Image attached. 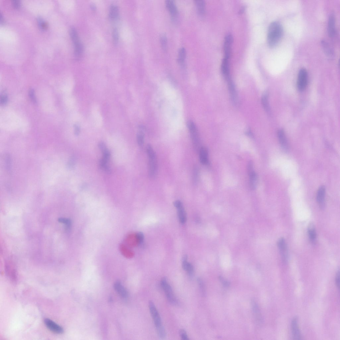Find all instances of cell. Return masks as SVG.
<instances>
[{"instance_id": "cell-1", "label": "cell", "mask_w": 340, "mask_h": 340, "mask_svg": "<svg viewBox=\"0 0 340 340\" xmlns=\"http://www.w3.org/2000/svg\"><path fill=\"white\" fill-rule=\"evenodd\" d=\"M283 29L282 26L278 21H273L269 27L267 41L270 48H273L277 45L282 37Z\"/></svg>"}, {"instance_id": "cell-15", "label": "cell", "mask_w": 340, "mask_h": 340, "mask_svg": "<svg viewBox=\"0 0 340 340\" xmlns=\"http://www.w3.org/2000/svg\"><path fill=\"white\" fill-rule=\"evenodd\" d=\"M278 139L280 144L283 149L286 151L288 150V145L284 131L282 129L279 130L278 132Z\"/></svg>"}, {"instance_id": "cell-10", "label": "cell", "mask_w": 340, "mask_h": 340, "mask_svg": "<svg viewBox=\"0 0 340 340\" xmlns=\"http://www.w3.org/2000/svg\"><path fill=\"white\" fill-rule=\"evenodd\" d=\"M233 41V38L231 34H228L225 38L224 48V58L229 59L231 54L232 46Z\"/></svg>"}, {"instance_id": "cell-12", "label": "cell", "mask_w": 340, "mask_h": 340, "mask_svg": "<svg viewBox=\"0 0 340 340\" xmlns=\"http://www.w3.org/2000/svg\"><path fill=\"white\" fill-rule=\"evenodd\" d=\"M229 59L224 58L222 61L221 69L223 76L227 81L231 79L230 76Z\"/></svg>"}, {"instance_id": "cell-26", "label": "cell", "mask_w": 340, "mask_h": 340, "mask_svg": "<svg viewBox=\"0 0 340 340\" xmlns=\"http://www.w3.org/2000/svg\"><path fill=\"white\" fill-rule=\"evenodd\" d=\"M178 61L182 67H184V61L186 56V51L184 48H182L179 51Z\"/></svg>"}, {"instance_id": "cell-29", "label": "cell", "mask_w": 340, "mask_h": 340, "mask_svg": "<svg viewBox=\"0 0 340 340\" xmlns=\"http://www.w3.org/2000/svg\"><path fill=\"white\" fill-rule=\"evenodd\" d=\"M252 306L253 312L257 318L260 321L261 319L259 308L257 303L256 301L252 300Z\"/></svg>"}, {"instance_id": "cell-36", "label": "cell", "mask_w": 340, "mask_h": 340, "mask_svg": "<svg viewBox=\"0 0 340 340\" xmlns=\"http://www.w3.org/2000/svg\"><path fill=\"white\" fill-rule=\"evenodd\" d=\"M179 334L182 340H188L189 338L188 336L187 332L183 329H180L179 331Z\"/></svg>"}, {"instance_id": "cell-46", "label": "cell", "mask_w": 340, "mask_h": 340, "mask_svg": "<svg viewBox=\"0 0 340 340\" xmlns=\"http://www.w3.org/2000/svg\"><path fill=\"white\" fill-rule=\"evenodd\" d=\"M174 205L177 209L183 207V205L182 202L179 200L175 201L174 203Z\"/></svg>"}, {"instance_id": "cell-42", "label": "cell", "mask_w": 340, "mask_h": 340, "mask_svg": "<svg viewBox=\"0 0 340 340\" xmlns=\"http://www.w3.org/2000/svg\"><path fill=\"white\" fill-rule=\"evenodd\" d=\"M136 238H137V241L139 242L140 243H142L144 238V236H143V234L141 232L138 233L136 235Z\"/></svg>"}, {"instance_id": "cell-45", "label": "cell", "mask_w": 340, "mask_h": 340, "mask_svg": "<svg viewBox=\"0 0 340 340\" xmlns=\"http://www.w3.org/2000/svg\"><path fill=\"white\" fill-rule=\"evenodd\" d=\"M336 283L337 288L339 289L340 286V271L339 270L337 273L336 278Z\"/></svg>"}, {"instance_id": "cell-31", "label": "cell", "mask_w": 340, "mask_h": 340, "mask_svg": "<svg viewBox=\"0 0 340 340\" xmlns=\"http://www.w3.org/2000/svg\"><path fill=\"white\" fill-rule=\"evenodd\" d=\"M160 41L162 48L164 51H166L167 48V38L165 34H162L160 37Z\"/></svg>"}, {"instance_id": "cell-21", "label": "cell", "mask_w": 340, "mask_h": 340, "mask_svg": "<svg viewBox=\"0 0 340 340\" xmlns=\"http://www.w3.org/2000/svg\"><path fill=\"white\" fill-rule=\"evenodd\" d=\"M110 18L112 20L118 19L119 16V10L118 7L115 5H111L109 10Z\"/></svg>"}, {"instance_id": "cell-28", "label": "cell", "mask_w": 340, "mask_h": 340, "mask_svg": "<svg viewBox=\"0 0 340 340\" xmlns=\"http://www.w3.org/2000/svg\"><path fill=\"white\" fill-rule=\"evenodd\" d=\"M262 103L263 107L268 113L270 112V108L268 102V95L267 92L265 93L262 97Z\"/></svg>"}, {"instance_id": "cell-43", "label": "cell", "mask_w": 340, "mask_h": 340, "mask_svg": "<svg viewBox=\"0 0 340 340\" xmlns=\"http://www.w3.org/2000/svg\"><path fill=\"white\" fill-rule=\"evenodd\" d=\"M219 279L221 281V282L222 283V285H224L226 288L229 287L230 285V283L227 280L225 279L221 276H220Z\"/></svg>"}, {"instance_id": "cell-30", "label": "cell", "mask_w": 340, "mask_h": 340, "mask_svg": "<svg viewBox=\"0 0 340 340\" xmlns=\"http://www.w3.org/2000/svg\"><path fill=\"white\" fill-rule=\"evenodd\" d=\"M137 140L138 145L140 147L142 146L144 143V134L142 131L141 130L138 133Z\"/></svg>"}, {"instance_id": "cell-34", "label": "cell", "mask_w": 340, "mask_h": 340, "mask_svg": "<svg viewBox=\"0 0 340 340\" xmlns=\"http://www.w3.org/2000/svg\"><path fill=\"white\" fill-rule=\"evenodd\" d=\"M112 35L114 43L116 45L118 43L119 40V34L118 29L116 28L114 29Z\"/></svg>"}, {"instance_id": "cell-11", "label": "cell", "mask_w": 340, "mask_h": 340, "mask_svg": "<svg viewBox=\"0 0 340 340\" xmlns=\"http://www.w3.org/2000/svg\"><path fill=\"white\" fill-rule=\"evenodd\" d=\"M291 332L292 336L294 339L300 340L302 337L300 332L298 319L297 317H295L292 320L291 323Z\"/></svg>"}, {"instance_id": "cell-5", "label": "cell", "mask_w": 340, "mask_h": 340, "mask_svg": "<svg viewBox=\"0 0 340 340\" xmlns=\"http://www.w3.org/2000/svg\"><path fill=\"white\" fill-rule=\"evenodd\" d=\"M188 126L194 146L196 149H197L199 148L200 142L199 135L197 128L194 122L191 120L188 121Z\"/></svg>"}, {"instance_id": "cell-4", "label": "cell", "mask_w": 340, "mask_h": 340, "mask_svg": "<svg viewBox=\"0 0 340 340\" xmlns=\"http://www.w3.org/2000/svg\"><path fill=\"white\" fill-rule=\"evenodd\" d=\"M161 285L169 302L174 306L178 305L179 301L173 293L172 287L166 278H163L162 279Z\"/></svg>"}, {"instance_id": "cell-7", "label": "cell", "mask_w": 340, "mask_h": 340, "mask_svg": "<svg viewBox=\"0 0 340 340\" xmlns=\"http://www.w3.org/2000/svg\"><path fill=\"white\" fill-rule=\"evenodd\" d=\"M5 269L7 274L11 281L16 283L17 280V274L14 265L11 261L8 260L5 264Z\"/></svg>"}, {"instance_id": "cell-13", "label": "cell", "mask_w": 340, "mask_h": 340, "mask_svg": "<svg viewBox=\"0 0 340 340\" xmlns=\"http://www.w3.org/2000/svg\"><path fill=\"white\" fill-rule=\"evenodd\" d=\"M326 193V188L323 186L319 188L317 195V200L318 203L321 208H323L325 204Z\"/></svg>"}, {"instance_id": "cell-20", "label": "cell", "mask_w": 340, "mask_h": 340, "mask_svg": "<svg viewBox=\"0 0 340 340\" xmlns=\"http://www.w3.org/2000/svg\"><path fill=\"white\" fill-rule=\"evenodd\" d=\"M199 158L201 162L203 164H207L208 163V152L207 149L202 147L200 150Z\"/></svg>"}, {"instance_id": "cell-25", "label": "cell", "mask_w": 340, "mask_h": 340, "mask_svg": "<svg viewBox=\"0 0 340 340\" xmlns=\"http://www.w3.org/2000/svg\"><path fill=\"white\" fill-rule=\"evenodd\" d=\"M195 3L199 14L203 16L205 12V3L203 0H196Z\"/></svg>"}, {"instance_id": "cell-37", "label": "cell", "mask_w": 340, "mask_h": 340, "mask_svg": "<svg viewBox=\"0 0 340 340\" xmlns=\"http://www.w3.org/2000/svg\"><path fill=\"white\" fill-rule=\"evenodd\" d=\"M58 221H59V222H62L63 223V224H65L68 229H69L71 227V222L70 220L69 219L61 218H60L59 220H58Z\"/></svg>"}, {"instance_id": "cell-22", "label": "cell", "mask_w": 340, "mask_h": 340, "mask_svg": "<svg viewBox=\"0 0 340 340\" xmlns=\"http://www.w3.org/2000/svg\"><path fill=\"white\" fill-rule=\"evenodd\" d=\"M228 89L230 93L232 100L234 103H236L237 98V94L234 84L232 82L231 79L228 80Z\"/></svg>"}, {"instance_id": "cell-16", "label": "cell", "mask_w": 340, "mask_h": 340, "mask_svg": "<svg viewBox=\"0 0 340 340\" xmlns=\"http://www.w3.org/2000/svg\"><path fill=\"white\" fill-rule=\"evenodd\" d=\"M166 5L173 18H176L178 15V11L174 2L172 0H168L166 2Z\"/></svg>"}, {"instance_id": "cell-6", "label": "cell", "mask_w": 340, "mask_h": 340, "mask_svg": "<svg viewBox=\"0 0 340 340\" xmlns=\"http://www.w3.org/2000/svg\"><path fill=\"white\" fill-rule=\"evenodd\" d=\"M308 75L307 70L304 68H301L299 71L297 83L298 88L300 91H303L308 83Z\"/></svg>"}, {"instance_id": "cell-41", "label": "cell", "mask_w": 340, "mask_h": 340, "mask_svg": "<svg viewBox=\"0 0 340 340\" xmlns=\"http://www.w3.org/2000/svg\"><path fill=\"white\" fill-rule=\"evenodd\" d=\"M8 101V96L5 94H3L1 95V103L2 105L6 104Z\"/></svg>"}, {"instance_id": "cell-38", "label": "cell", "mask_w": 340, "mask_h": 340, "mask_svg": "<svg viewBox=\"0 0 340 340\" xmlns=\"http://www.w3.org/2000/svg\"><path fill=\"white\" fill-rule=\"evenodd\" d=\"M38 24L42 29H45L47 28V24L45 21L42 19L39 18L38 20Z\"/></svg>"}, {"instance_id": "cell-9", "label": "cell", "mask_w": 340, "mask_h": 340, "mask_svg": "<svg viewBox=\"0 0 340 340\" xmlns=\"http://www.w3.org/2000/svg\"><path fill=\"white\" fill-rule=\"evenodd\" d=\"M44 322L47 328L52 332L57 334L63 333V328L49 318H45Z\"/></svg>"}, {"instance_id": "cell-24", "label": "cell", "mask_w": 340, "mask_h": 340, "mask_svg": "<svg viewBox=\"0 0 340 340\" xmlns=\"http://www.w3.org/2000/svg\"><path fill=\"white\" fill-rule=\"evenodd\" d=\"M249 177L250 187L252 189L256 188L257 181V175L254 171V170L248 172Z\"/></svg>"}, {"instance_id": "cell-33", "label": "cell", "mask_w": 340, "mask_h": 340, "mask_svg": "<svg viewBox=\"0 0 340 340\" xmlns=\"http://www.w3.org/2000/svg\"><path fill=\"white\" fill-rule=\"evenodd\" d=\"M198 282L202 295L205 296L206 293L203 281L201 278H199L198 279Z\"/></svg>"}, {"instance_id": "cell-47", "label": "cell", "mask_w": 340, "mask_h": 340, "mask_svg": "<svg viewBox=\"0 0 340 340\" xmlns=\"http://www.w3.org/2000/svg\"><path fill=\"white\" fill-rule=\"evenodd\" d=\"M74 133L76 136H78L79 135L80 132V129L79 126L77 125H75L74 126Z\"/></svg>"}, {"instance_id": "cell-18", "label": "cell", "mask_w": 340, "mask_h": 340, "mask_svg": "<svg viewBox=\"0 0 340 340\" xmlns=\"http://www.w3.org/2000/svg\"><path fill=\"white\" fill-rule=\"evenodd\" d=\"M114 288L116 291L123 298H126L128 296V293L124 287L119 282H117L114 285Z\"/></svg>"}, {"instance_id": "cell-27", "label": "cell", "mask_w": 340, "mask_h": 340, "mask_svg": "<svg viewBox=\"0 0 340 340\" xmlns=\"http://www.w3.org/2000/svg\"><path fill=\"white\" fill-rule=\"evenodd\" d=\"M178 210V215L179 219L180 222L184 224L187 220L186 212L184 209L183 207L177 209Z\"/></svg>"}, {"instance_id": "cell-23", "label": "cell", "mask_w": 340, "mask_h": 340, "mask_svg": "<svg viewBox=\"0 0 340 340\" xmlns=\"http://www.w3.org/2000/svg\"><path fill=\"white\" fill-rule=\"evenodd\" d=\"M308 233L310 241L312 243H315L317 235L315 228L313 224H311L308 227Z\"/></svg>"}, {"instance_id": "cell-49", "label": "cell", "mask_w": 340, "mask_h": 340, "mask_svg": "<svg viewBox=\"0 0 340 340\" xmlns=\"http://www.w3.org/2000/svg\"><path fill=\"white\" fill-rule=\"evenodd\" d=\"M14 6L16 8H18L20 6V2L18 1H14L13 2Z\"/></svg>"}, {"instance_id": "cell-19", "label": "cell", "mask_w": 340, "mask_h": 340, "mask_svg": "<svg viewBox=\"0 0 340 340\" xmlns=\"http://www.w3.org/2000/svg\"><path fill=\"white\" fill-rule=\"evenodd\" d=\"M321 44L323 50L325 54L329 58H332L334 56V52L332 47L328 42L322 40Z\"/></svg>"}, {"instance_id": "cell-48", "label": "cell", "mask_w": 340, "mask_h": 340, "mask_svg": "<svg viewBox=\"0 0 340 340\" xmlns=\"http://www.w3.org/2000/svg\"><path fill=\"white\" fill-rule=\"evenodd\" d=\"M198 175V168H195L194 170V181L196 182L197 180Z\"/></svg>"}, {"instance_id": "cell-14", "label": "cell", "mask_w": 340, "mask_h": 340, "mask_svg": "<svg viewBox=\"0 0 340 340\" xmlns=\"http://www.w3.org/2000/svg\"><path fill=\"white\" fill-rule=\"evenodd\" d=\"M328 35L331 37H333L336 33L335 19L333 14L329 16L328 23Z\"/></svg>"}, {"instance_id": "cell-44", "label": "cell", "mask_w": 340, "mask_h": 340, "mask_svg": "<svg viewBox=\"0 0 340 340\" xmlns=\"http://www.w3.org/2000/svg\"><path fill=\"white\" fill-rule=\"evenodd\" d=\"M98 146L100 149L103 152L108 150L105 143L103 142H100Z\"/></svg>"}, {"instance_id": "cell-3", "label": "cell", "mask_w": 340, "mask_h": 340, "mask_svg": "<svg viewBox=\"0 0 340 340\" xmlns=\"http://www.w3.org/2000/svg\"><path fill=\"white\" fill-rule=\"evenodd\" d=\"M147 152L148 159V174L151 178H155L158 171L157 160L156 154L152 147L148 145L147 147Z\"/></svg>"}, {"instance_id": "cell-8", "label": "cell", "mask_w": 340, "mask_h": 340, "mask_svg": "<svg viewBox=\"0 0 340 340\" xmlns=\"http://www.w3.org/2000/svg\"><path fill=\"white\" fill-rule=\"evenodd\" d=\"M278 246L283 262L286 263L288 259V247L284 238H281L279 239L278 242Z\"/></svg>"}, {"instance_id": "cell-2", "label": "cell", "mask_w": 340, "mask_h": 340, "mask_svg": "<svg viewBox=\"0 0 340 340\" xmlns=\"http://www.w3.org/2000/svg\"><path fill=\"white\" fill-rule=\"evenodd\" d=\"M149 308L151 316L156 328L158 336L161 339H164L166 336L165 330L163 326L161 318L155 304L152 301L149 302Z\"/></svg>"}, {"instance_id": "cell-32", "label": "cell", "mask_w": 340, "mask_h": 340, "mask_svg": "<svg viewBox=\"0 0 340 340\" xmlns=\"http://www.w3.org/2000/svg\"><path fill=\"white\" fill-rule=\"evenodd\" d=\"M99 163L101 168L103 169L105 172L108 173L111 172V169L107 164V162L103 160L102 159L100 161Z\"/></svg>"}, {"instance_id": "cell-17", "label": "cell", "mask_w": 340, "mask_h": 340, "mask_svg": "<svg viewBox=\"0 0 340 340\" xmlns=\"http://www.w3.org/2000/svg\"><path fill=\"white\" fill-rule=\"evenodd\" d=\"M187 258H182V267L183 269L187 272L189 277L192 278L194 274V269L193 265L187 262Z\"/></svg>"}, {"instance_id": "cell-40", "label": "cell", "mask_w": 340, "mask_h": 340, "mask_svg": "<svg viewBox=\"0 0 340 340\" xmlns=\"http://www.w3.org/2000/svg\"><path fill=\"white\" fill-rule=\"evenodd\" d=\"M29 95L31 100L34 103L36 102V100L35 97L34 90L33 89H31L29 92Z\"/></svg>"}, {"instance_id": "cell-39", "label": "cell", "mask_w": 340, "mask_h": 340, "mask_svg": "<svg viewBox=\"0 0 340 340\" xmlns=\"http://www.w3.org/2000/svg\"><path fill=\"white\" fill-rule=\"evenodd\" d=\"M103 158L102 159L105 161L108 162V161L109 160L110 156V152L108 150H107L103 152Z\"/></svg>"}, {"instance_id": "cell-35", "label": "cell", "mask_w": 340, "mask_h": 340, "mask_svg": "<svg viewBox=\"0 0 340 340\" xmlns=\"http://www.w3.org/2000/svg\"><path fill=\"white\" fill-rule=\"evenodd\" d=\"M121 251L122 253L127 257H130L131 256V253L130 251L124 246L122 245L121 246Z\"/></svg>"}]
</instances>
